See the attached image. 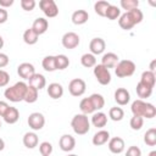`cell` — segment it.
<instances>
[{
  "instance_id": "8992f818",
  "label": "cell",
  "mask_w": 156,
  "mask_h": 156,
  "mask_svg": "<svg viewBox=\"0 0 156 156\" xmlns=\"http://www.w3.org/2000/svg\"><path fill=\"white\" fill-rule=\"evenodd\" d=\"M39 7L44 12V15L49 18L56 17L58 15V7L54 0H40L39 1Z\"/></svg>"
},
{
  "instance_id": "d6a6232c",
  "label": "cell",
  "mask_w": 156,
  "mask_h": 156,
  "mask_svg": "<svg viewBox=\"0 0 156 156\" xmlns=\"http://www.w3.org/2000/svg\"><path fill=\"white\" fill-rule=\"evenodd\" d=\"M80 63L84 66V67H87V68H90V67H94L95 65H96V58H95V56L93 55V54H84V55H82V57H80Z\"/></svg>"
},
{
  "instance_id": "5b68a950",
  "label": "cell",
  "mask_w": 156,
  "mask_h": 156,
  "mask_svg": "<svg viewBox=\"0 0 156 156\" xmlns=\"http://www.w3.org/2000/svg\"><path fill=\"white\" fill-rule=\"evenodd\" d=\"M94 76L96 78V80L101 85H107L111 82V73H110V71L106 67H104L101 63L94 66Z\"/></svg>"
},
{
  "instance_id": "74e56055",
  "label": "cell",
  "mask_w": 156,
  "mask_h": 156,
  "mask_svg": "<svg viewBox=\"0 0 156 156\" xmlns=\"http://www.w3.org/2000/svg\"><path fill=\"white\" fill-rule=\"evenodd\" d=\"M129 124H130V128L133 130H139V129H141V127L144 124V118L138 117V116H133L129 121Z\"/></svg>"
},
{
  "instance_id": "277c9868",
  "label": "cell",
  "mask_w": 156,
  "mask_h": 156,
  "mask_svg": "<svg viewBox=\"0 0 156 156\" xmlns=\"http://www.w3.org/2000/svg\"><path fill=\"white\" fill-rule=\"evenodd\" d=\"M135 72V63L130 60H122L115 67V73L119 78H126L133 76Z\"/></svg>"
},
{
  "instance_id": "bcb514c9",
  "label": "cell",
  "mask_w": 156,
  "mask_h": 156,
  "mask_svg": "<svg viewBox=\"0 0 156 156\" xmlns=\"http://www.w3.org/2000/svg\"><path fill=\"white\" fill-rule=\"evenodd\" d=\"M9 106H10V105H9L6 101H1V100H0V117H4V115H5V112L7 111Z\"/></svg>"
},
{
  "instance_id": "9c48e42d",
  "label": "cell",
  "mask_w": 156,
  "mask_h": 156,
  "mask_svg": "<svg viewBox=\"0 0 156 156\" xmlns=\"http://www.w3.org/2000/svg\"><path fill=\"white\" fill-rule=\"evenodd\" d=\"M79 35L74 32H67L62 37V45L66 49H74L79 45Z\"/></svg>"
},
{
  "instance_id": "7c38bea8",
  "label": "cell",
  "mask_w": 156,
  "mask_h": 156,
  "mask_svg": "<svg viewBox=\"0 0 156 156\" xmlns=\"http://www.w3.org/2000/svg\"><path fill=\"white\" fill-rule=\"evenodd\" d=\"M124 147H126L124 140L119 136H115L108 140V150L112 154H121L124 151Z\"/></svg>"
},
{
  "instance_id": "ee69618b",
  "label": "cell",
  "mask_w": 156,
  "mask_h": 156,
  "mask_svg": "<svg viewBox=\"0 0 156 156\" xmlns=\"http://www.w3.org/2000/svg\"><path fill=\"white\" fill-rule=\"evenodd\" d=\"M126 156H141V150L138 147V146H129L127 149V152H126Z\"/></svg>"
},
{
  "instance_id": "cb8c5ba5",
  "label": "cell",
  "mask_w": 156,
  "mask_h": 156,
  "mask_svg": "<svg viewBox=\"0 0 156 156\" xmlns=\"http://www.w3.org/2000/svg\"><path fill=\"white\" fill-rule=\"evenodd\" d=\"M118 24H119V27H121L122 29H124V30H129V29H132V28L135 26V24H134V22H133V20L130 18V16H129V13H128V12H124L123 15H121V16H119Z\"/></svg>"
},
{
  "instance_id": "ab89813d",
  "label": "cell",
  "mask_w": 156,
  "mask_h": 156,
  "mask_svg": "<svg viewBox=\"0 0 156 156\" xmlns=\"http://www.w3.org/2000/svg\"><path fill=\"white\" fill-rule=\"evenodd\" d=\"M121 6H122V9L130 11V10L138 9L139 1L138 0H121Z\"/></svg>"
},
{
  "instance_id": "2e32d148",
  "label": "cell",
  "mask_w": 156,
  "mask_h": 156,
  "mask_svg": "<svg viewBox=\"0 0 156 156\" xmlns=\"http://www.w3.org/2000/svg\"><path fill=\"white\" fill-rule=\"evenodd\" d=\"M28 80H29V84H28V85L35 88L37 90H40V89L45 88V85H46V79H45V77H44L43 74H40V73H34Z\"/></svg>"
},
{
  "instance_id": "816d5d0a",
  "label": "cell",
  "mask_w": 156,
  "mask_h": 156,
  "mask_svg": "<svg viewBox=\"0 0 156 156\" xmlns=\"http://www.w3.org/2000/svg\"><path fill=\"white\" fill-rule=\"evenodd\" d=\"M2 46H4V39H2V37L0 35V49H2Z\"/></svg>"
},
{
  "instance_id": "8fae6325",
  "label": "cell",
  "mask_w": 156,
  "mask_h": 156,
  "mask_svg": "<svg viewBox=\"0 0 156 156\" xmlns=\"http://www.w3.org/2000/svg\"><path fill=\"white\" fill-rule=\"evenodd\" d=\"M58 145L62 151H66V152L72 151L76 146V139L69 134H63L58 140Z\"/></svg>"
},
{
  "instance_id": "7bdbcfd3",
  "label": "cell",
  "mask_w": 156,
  "mask_h": 156,
  "mask_svg": "<svg viewBox=\"0 0 156 156\" xmlns=\"http://www.w3.org/2000/svg\"><path fill=\"white\" fill-rule=\"evenodd\" d=\"M9 82H10V74L6 71L0 68V88L6 87L9 84Z\"/></svg>"
},
{
  "instance_id": "ac0fdd59",
  "label": "cell",
  "mask_w": 156,
  "mask_h": 156,
  "mask_svg": "<svg viewBox=\"0 0 156 156\" xmlns=\"http://www.w3.org/2000/svg\"><path fill=\"white\" fill-rule=\"evenodd\" d=\"M4 121L7 123V124H13L16 123L18 119H20V112L16 107H12V106H9L7 111L5 112L4 115Z\"/></svg>"
},
{
  "instance_id": "83f0119b",
  "label": "cell",
  "mask_w": 156,
  "mask_h": 156,
  "mask_svg": "<svg viewBox=\"0 0 156 156\" xmlns=\"http://www.w3.org/2000/svg\"><path fill=\"white\" fill-rule=\"evenodd\" d=\"M89 100L91 101V104H93L95 111H99V110H101V108L105 106L104 96L100 95V94H96V93H95V94H91V95L89 96Z\"/></svg>"
},
{
  "instance_id": "5bb4252c",
  "label": "cell",
  "mask_w": 156,
  "mask_h": 156,
  "mask_svg": "<svg viewBox=\"0 0 156 156\" xmlns=\"http://www.w3.org/2000/svg\"><path fill=\"white\" fill-rule=\"evenodd\" d=\"M49 28V22L48 20H45L44 17H38L34 20L33 22V26H32V29L38 34V35H41L44 34Z\"/></svg>"
},
{
  "instance_id": "e0dca14e",
  "label": "cell",
  "mask_w": 156,
  "mask_h": 156,
  "mask_svg": "<svg viewBox=\"0 0 156 156\" xmlns=\"http://www.w3.org/2000/svg\"><path fill=\"white\" fill-rule=\"evenodd\" d=\"M118 63V56L113 52H107V54H104L102 58H101V65L104 67H106L107 69L108 68H113L116 67V65Z\"/></svg>"
},
{
  "instance_id": "f35d334b",
  "label": "cell",
  "mask_w": 156,
  "mask_h": 156,
  "mask_svg": "<svg viewBox=\"0 0 156 156\" xmlns=\"http://www.w3.org/2000/svg\"><path fill=\"white\" fill-rule=\"evenodd\" d=\"M127 12L129 13V16H130V18L133 20L134 24H138V23H140V22L143 21V17H144V15H143V12H141L139 9H134V10L127 11Z\"/></svg>"
},
{
  "instance_id": "d6986e66",
  "label": "cell",
  "mask_w": 156,
  "mask_h": 156,
  "mask_svg": "<svg viewBox=\"0 0 156 156\" xmlns=\"http://www.w3.org/2000/svg\"><path fill=\"white\" fill-rule=\"evenodd\" d=\"M155 82H156V76L154 72L151 71H144L141 73V77H140V83L144 84L145 87L147 88H154L155 87Z\"/></svg>"
},
{
  "instance_id": "52a82bcc",
  "label": "cell",
  "mask_w": 156,
  "mask_h": 156,
  "mask_svg": "<svg viewBox=\"0 0 156 156\" xmlns=\"http://www.w3.org/2000/svg\"><path fill=\"white\" fill-rule=\"evenodd\" d=\"M85 89H87L85 82L80 78H74L68 84V90L72 96H82L85 93Z\"/></svg>"
},
{
  "instance_id": "f546056e",
  "label": "cell",
  "mask_w": 156,
  "mask_h": 156,
  "mask_svg": "<svg viewBox=\"0 0 156 156\" xmlns=\"http://www.w3.org/2000/svg\"><path fill=\"white\" fill-rule=\"evenodd\" d=\"M38 91H39V90H37L35 88L28 85L23 100H24L26 102H28V104H33V102H35V101L38 100Z\"/></svg>"
},
{
  "instance_id": "c3c4849f",
  "label": "cell",
  "mask_w": 156,
  "mask_h": 156,
  "mask_svg": "<svg viewBox=\"0 0 156 156\" xmlns=\"http://www.w3.org/2000/svg\"><path fill=\"white\" fill-rule=\"evenodd\" d=\"M12 4H13V0H0V7L2 9L10 7Z\"/></svg>"
},
{
  "instance_id": "8d00e7d4",
  "label": "cell",
  "mask_w": 156,
  "mask_h": 156,
  "mask_svg": "<svg viewBox=\"0 0 156 156\" xmlns=\"http://www.w3.org/2000/svg\"><path fill=\"white\" fill-rule=\"evenodd\" d=\"M121 16V10L115 6V5H110L106 10V13H105V17H107L108 20H117L118 17Z\"/></svg>"
},
{
  "instance_id": "484cf974",
  "label": "cell",
  "mask_w": 156,
  "mask_h": 156,
  "mask_svg": "<svg viewBox=\"0 0 156 156\" xmlns=\"http://www.w3.org/2000/svg\"><path fill=\"white\" fill-rule=\"evenodd\" d=\"M38 38H39V35L32 29V27L28 28V29H26L24 33H23V40L28 45H34L38 41Z\"/></svg>"
},
{
  "instance_id": "7402d4cb",
  "label": "cell",
  "mask_w": 156,
  "mask_h": 156,
  "mask_svg": "<svg viewBox=\"0 0 156 156\" xmlns=\"http://www.w3.org/2000/svg\"><path fill=\"white\" fill-rule=\"evenodd\" d=\"M89 20V13L85 10H77L72 13V22L77 26L84 24Z\"/></svg>"
},
{
  "instance_id": "4fadbf2b",
  "label": "cell",
  "mask_w": 156,
  "mask_h": 156,
  "mask_svg": "<svg viewBox=\"0 0 156 156\" xmlns=\"http://www.w3.org/2000/svg\"><path fill=\"white\" fill-rule=\"evenodd\" d=\"M105 48H106V44H105V40L102 38H94V39H91V41L89 44L90 54H93L94 56L102 54Z\"/></svg>"
},
{
  "instance_id": "ba28073f",
  "label": "cell",
  "mask_w": 156,
  "mask_h": 156,
  "mask_svg": "<svg viewBox=\"0 0 156 156\" xmlns=\"http://www.w3.org/2000/svg\"><path fill=\"white\" fill-rule=\"evenodd\" d=\"M45 124V117L40 112H33L28 117V126L33 130H40Z\"/></svg>"
},
{
  "instance_id": "4316f807",
  "label": "cell",
  "mask_w": 156,
  "mask_h": 156,
  "mask_svg": "<svg viewBox=\"0 0 156 156\" xmlns=\"http://www.w3.org/2000/svg\"><path fill=\"white\" fill-rule=\"evenodd\" d=\"M41 66L45 71L48 72H54L56 71V63H55V56L52 55H49V56H45L41 61Z\"/></svg>"
},
{
  "instance_id": "11a10c76",
  "label": "cell",
  "mask_w": 156,
  "mask_h": 156,
  "mask_svg": "<svg viewBox=\"0 0 156 156\" xmlns=\"http://www.w3.org/2000/svg\"><path fill=\"white\" fill-rule=\"evenodd\" d=\"M0 128H1V122H0Z\"/></svg>"
},
{
  "instance_id": "1f68e13d",
  "label": "cell",
  "mask_w": 156,
  "mask_h": 156,
  "mask_svg": "<svg viewBox=\"0 0 156 156\" xmlns=\"http://www.w3.org/2000/svg\"><path fill=\"white\" fill-rule=\"evenodd\" d=\"M136 94H138V96L140 98V100H143V99L150 98V95L152 94V89L145 87L144 84H141V83L139 82V83L136 84Z\"/></svg>"
},
{
  "instance_id": "f907efd6",
  "label": "cell",
  "mask_w": 156,
  "mask_h": 156,
  "mask_svg": "<svg viewBox=\"0 0 156 156\" xmlns=\"http://www.w3.org/2000/svg\"><path fill=\"white\" fill-rule=\"evenodd\" d=\"M4 147H5V141L0 138V151H2V150H4Z\"/></svg>"
},
{
  "instance_id": "ffe728a7",
  "label": "cell",
  "mask_w": 156,
  "mask_h": 156,
  "mask_svg": "<svg viewBox=\"0 0 156 156\" xmlns=\"http://www.w3.org/2000/svg\"><path fill=\"white\" fill-rule=\"evenodd\" d=\"M110 140V133L107 130H99L94 134L93 136V144L95 146H101L104 144H106Z\"/></svg>"
},
{
  "instance_id": "3957f363",
  "label": "cell",
  "mask_w": 156,
  "mask_h": 156,
  "mask_svg": "<svg viewBox=\"0 0 156 156\" xmlns=\"http://www.w3.org/2000/svg\"><path fill=\"white\" fill-rule=\"evenodd\" d=\"M71 127H72L73 132L76 134H78V135L87 134L89 132V129H90V122L88 119V116L83 115V113L76 115L71 121Z\"/></svg>"
},
{
  "instance_id": "d590c367",
  "label": "cell",
  "mask_w": 156,
  "mask_h": 156,
  "mask_svg": "<svg viewBox=\"0 0 156 156\" xmlns=\"http://www.w3.org/2000/svg\"><path fill=\"white\" fill-rule=\"evenodd\" d=\"M110 5H111V4L107 2V1H98V2L94 4V10H95V12H96L99 16L105 17L106 10H107V7H108Z\"/></svg>"
},
{
  "instance_id": "6da1fadb",
  "label": "cell",
  "mask_w": 156,
  "mask_h": 156,
  "mask_svg": "<svg viewBox=\"0 0 156 156\" xmlns=\"http://www.w3.org/2000/svg\"><path fill=\"white\" fill-rule=\"evenodd\" d=\"M132 113L133 116H138V117H145V118H154L156 116V107L150 104V102H145L140 99L135 100L132 102L130 106Z\"/></svg>"
},
{
  "instance_id": "f5cc1de1",
  "label": "cell",
  "mask_w": 156,
  "mask_h": 156,
  "mask_svg": "<svg viewBox=\"0 0 156 156\" xmlns=\"http://www.w3.org/2000/svg\"><path fill=\"white\" fill-rule=\"evenodd\" d=\"M149 156H156V151L154 150V151H151L150 154H149Z\"/></svg>"
},
{
  "instance_id": "b9f144b4",
  "label": "cell",
  "mask_w": 156,
  "mask_h": 156,
  "mask_svg": "<svg viewBox=\"0 0 156 156\" xmlns=\"http://www.w3.org/2000/svg\"><path fill=\"white\" fill-rule=\"evenodd\" d=\"M37 2L34 0H21V7L24 11H32L35 7Z\"/></svg>"
},
{
  "instance_id": "d4e9b609",
  "label": "cell",
  "mask_w": 156,
  "mask_h": 156,
  "mask_svg": "<svg viewBox=\"0 0 156 156\" xmlns=\"http://www.w3.org/2000/svg\"><path fill=\"white\" fill-rule=\"evenodd\" d=\"M91 123L96 128H102L107 123V116L104 112H95L91 117Z\"/></svg>"
},
{
  "instance_id": "f1b7e54d",
  "label": "cell",
  "mask_w": 156,
  "mask_h": 156,
  "mask_svg": "<svg viewBox=\"0 0 156 156\" xmlns=\"http://www.w3.org/2000/svg\"><path fill=\"white\" fill-rule=\"evenodd\" d=\"M79 108L82 111L83 115H89V113H94L95 110H94V106L91 104V101L89 100V98H84L82 99V101L79 102Z\"/></svg>"
},
{
  "instance_id": "60d3db41",
  "label": "cell",
  "mask_w": 156,
  "mask_h": 156,
  "mask_svg": "<svg viewBox=\"0 0 156 156\" xmlns=\"http://www.w3.org/2000/svg\"><path fill=\"white\" fill-rule=\"evenodd\" d=\"M39 151H40L41 156H50L52 152V145L49 141H43L39 145Z\"/></svg>"
},
{
  "instance_id": "9a60e30c",
  "label": "cell",
  "mask_w": 156,
  "mask_h": 156,
  "mask_svg": "<svg viewBox=\"0 0 156 156\" xmlns=\"http://www.w3.org/2000/svg\"><path fill=\"white\" fill-rule=\"evenodd\" d=\"M130 100V94L127 89L124 88H118L116 91H115V101L121 105V106H124L129 102Z\"/></svg>"
},
{
  "instance_id": "681fc988",
  "label": "cell",
  "mask_w": 156,
  "mask_h": 156,
  "mask_svg": "<svg viewBox=\"0 0 156 156\" xmlns=\"http://www.w3.org/2000/svg\"><path fill=\"white\" fill-rule=\"evenodd\" d=\"M155 65H156V61L154 60V61L151 62V65H150V71H151V72H154V71H155Z\"/></svg>"
},
{
  "instance_id": "603a6c76",
  "label": "cell",
  "mask_w": 156,
  "mask_h": 156,
  "mask_svg": "<svg viewBox=\"0 0 156 156\" xmlns=\"http://www.w3.org/2000/svg\"><path fill=\"white\" fill-rule=\"evenodd\" d=\"M38 135L33 132H27L24 135H23V144L28 149H34L37 145H38Z\"/></svg>"
},
{
  "instance_id": "7a4b0ae2",
  "label": "cell",
  "mask_w": 156,
  "mask_h": 156,
  "mask_svg": "<svg viewBox=\"0 0 156 156\" xmlns=\"http://www.w3.org/2000/svg\"><path fill=\"white\" fill-rule=\"evenodd\" d=\"M27 87H28V84H26L24 82H17L12 87L6 88V90L4 91V95L11 102H20L24 99Z\"/></svg>"
},
{
  "instance_id": "30bf717a",
  "label": "cell",
  "mask_w": 156,
  "mask_h": 156,
  "mask_svg": "<svg viewBox=\"0 0 156 156\" xmlns=\"http://www.w3.org/2000/svg\"><path fill=\"white\" fill-rule=\"evenodd\" d=\"M17 73L21 78L23 79H29L34 73H35V68L32 63L29 62H23L21 65H18L17 67Z\"/></svg>"
},
{
  "instance_id": "7dc6e473",
  "label": "cell",
  "mask_w": 156,
  "mask_h": 156,
  "mask_svg": "<svg viewBox=\"0 0 156 156\" xmlns=\"http://www.w3.org/2000/svg\"><path fill=\"white\" fill-rule=\"evenodd\" d=\"M7 17H9L7 11L5 9H2V7H0V24L1 23H5L7 21Z\"/></svg>"
},
{
  "instance_id": "f6af8a7d",
  "label": "cell",
  "mask_w": 156,
  "mask_h": 156,
  "mask_svg": "<svg viewBox=\"0 0 156 156\" xmlns=\"http://www.w3.org/2000/svg\"><path fill=\"white\" fill-rule=\"evenodd\" d=\"M7 65H9V56L6 54L0 52V68L6 67Z\"/></svg>"
},
{
  "instance_id": "836d02e7",
  "label": "cell",
  "mask_w": 156,
  "mask_h": 156,
  "mask_svg": "<svg viewBox=\"0 0 156 156\" xmlns=\"http://www.w3.org/2000/svg\"><path fill=\"white\" fill-rule=\"evenodd\" d=\"M55 63H56V69H65L69 66V60L66 55H56L55 56Z\"/></svg>"
},
{
  "instance_id": "e575fe53",
  "label": "cell",
  "mask_w": 156,
  "mask_h": 156,
  "mask_svg": "<svg viewBox=\"0 0 156 156\" xmlns=\"http://www.w3.org/2000/svg\"><path fill=\"white\" fill-rule=\"evenodd\" d=\"M108 117L112 119V121H115V122H118V121H121V119H123V117H124V111L121 108V107H111L110 108V111H108Z\"/></svg>"
},
{
  "instance_id": "4dcf8cb0",
  "label": "cell",
  "mask_w": 156,
  "mask_h": 156,
  "mask_svg": "<svg viewBox=\"0 0 156 156\" xmlns=\"http://www.w3.org/2000/svg\"><path fill=\"white\" fill-rule=\"evenodd\" d=\"M144 143L149 146L156 145V128H150L144 134Z\"/></svg>"
},
{
  "instance_id": "db71d44e",
  "label": "cell",
  "mask_w": 156,
  "mask_h": 156,
  "mask_svg": "<svg viewBox=\"0 0 156 156\" xmlns=\"http://www.w3.org/2000/svg\"><path fill=\"white\" fill-rule=\"evenodd\" d=\"M67 156H77V155H74V154H72V155H67Z\"/></svg>"
},
{
  "instance_id": "44dd1931",
  "label": "cell",
  "mask_w": 156,
  "mask_h": 156,
  "mask_svg": "<svg viewBox=\"0 0 156 156\" xmlns=\"http://www.w3.org/2000/svg\"><path fill=\"white\" fill-rule=\"evenodd\" d=\"M48 95L51 99H60L63 95V88L60 83H51L48 87Z\"/></svg>"
}]
</instances>
